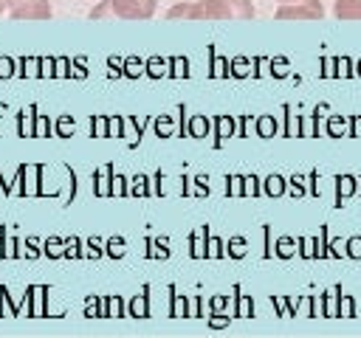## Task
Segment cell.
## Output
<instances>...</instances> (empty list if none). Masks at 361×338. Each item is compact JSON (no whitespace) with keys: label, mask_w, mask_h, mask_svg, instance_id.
Instances as JSON below:
<instances>
[{"label":"cell","mask_w":361,"mask_h":338,"mask_svg":"<svg viewBox=\"0 0 361 338\" xmlns=\"http://www.w3.org/2000/svg\"><path fill=\"white\" fill-rule=\"evenodd\" d=\"M324 8L319 0H290L276 8V20H322Z\"/></svg>","instance_id":"obj_4"},{"label":"cell","mask_w":361,"mask_h":338,"mask_svg":"<svg viewBox=\"0 0 361 338\" xmlns=\"http://www.w3.org/2000/svg\"><path fill=\"white\" fill-rule=\"evenodd\" d=\"M6 14L14 20H51V0H8Z\"/></svg>","instance_id":"obj_3"},{"label":"cell","mask_w":361,"mask_h":338,"mask_svg":"<svg viewBox=\"0 0 361 338\" xmlns=\"http://www.w3.org/2000/svg\"><path fill=\"white\" fill-rule=\"evenodd\" d=\"M169 20H251L254 3L251 0H197V3H178L166 11Z\"/></svg>","instance_id":"obj_1"},{"label":"cell","mask_w":361,"mask_h":338,"mask_svg":"<svg viewBox=\"0 0 361 338\" xmlns=\"http://www.w3.org/2000/svg\"><path fill=\"white\" fill-rule=\"evenodd\" d=\"M276 3H290V0H276Z\"/></svg>","instance_id":"obj_7"},{"label":"cell","mask_w":361,"mask_h":338,"mask_svg":"<svg viewBox=\"0 0 361 338\" xmlns=\"http://www.w3.org/2000/svg\"><path fill=\"white\" fill-rule=\"evenodd\" d=\"M333 14L338 20H361V0H336Z\"/></svg>","instance_id":"obj_5"},{"label":"cell","mask_w":361,"mask_h":338,"mask_svg":"<svg viewBox=\"0 0 361 338\" xmlns=\"http://www.w3.org/2000/svg\"><path fill=\"white\" fill-rule=\"evenodd\" d=\"M6 3H8V0H0V14H6Z\"/></svg>","instance_id":"obj_6"},{"label":"cell","mask_w":361,"mask_h":338,"mask_svg":"<svg viewBox=\"0 0 361 338\" xmlns=\"http://www.w3.org/2000/svg\"><path fill=\"white\" fill-rule=\"evenodd\" d=\"M158 8V0H104L90 11L93 20L99 17H121V20H149Z\"/></svg>","instance_id":"obj_2"}]
</instances>
